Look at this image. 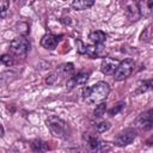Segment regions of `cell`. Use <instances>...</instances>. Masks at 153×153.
Instances as JSON below:
<instances>
[{
	"label": "cell",
	"instance_id": "1",
	"mask_svg": "<svg viewBox=\"0 0 153 153\" xmlns=\"http://www.w3.org/2000/svg\"><path fill=\"white\" fill-rule=\"evenodd\" d=\"M110 93V86L105 81H98L92 86H86L82 90V98L86 103L97 105L104 102Z\"/></svg>",
	"mask_w": 153,
	"mask_h": 153
},
{
	"label": "cell",
	"instance_id": "2",
	"mask_svg": "<svg viewBox=\"0 0 153 153\" xmlns=\"http://www.w3.org/2000/svg\"><path fill=\"white\" fill-rule=\"evenodd\" d=\"M45 124L48 127V129L50 130V133L59 139H63L67 140L71 137V128L68 126V123L66 121H63L62 118L55 116V115H50L48 116Z\"/></svg>",
	"mask_w": 153,
	"mask_h": 153
},
{
	"label": "cell",
	"instance_id": "3",
	"mask_svg": "<svg viewBox=\"0 0 153 153\" xmlns=\"http://www.w3.org/2000/svg\"><path fill=\"white\" fill-rule=\"evenodd\" d=\"M30 48L31 43L25 36H18L10 42V50L16 56H25Z\"/></svg>",
	"mask_w": 153,
	"mask_h": 153
},
{
	"label": "cell",
	"instance_id": "4",
	"mask_svg": "<svg viewBox=\"0 0 153 153\" xmlns=\"http://www.w3.org/2000/svg\"><path fill=\"white\" fill-rule=\"evenodd\" d=\"M134 66H135V62H134L133 59H126V60H123L122 62H120L117 69L115 71L114 79L116 81H122V80L127 79L131 74V72L134 69Z\"/></svg>",
	"mask_w": 153,
	"mask_h": 153
},
{
	"label": "cell",
	"instance_id": "5",
	"mask_svg": "<svg viewBox=\"0 0 153 153\" xmlns=\"http://www.w3.org/2000/svg\"><path fill=\"white\" fill-rule=\"evenodd\" d=\"M137 135V130L134 128H127L122 131H120L115 137V145L118 147H124L130 145Z\"/></svg>",
	"mask_w": 153,
	"mask_h": 153
},
{
	"label": "cell",
	"instance_id": "6",
	"mask_svg": "<svg viewBox=\"0 0 153 153\" xmlns=\"http://www.w3.org/2000/svg\"><path fill=\"white\" fill-rule=\"evenodd\" d=\"M135 127L141 130H149L153 128V109H149L137 116L134 122Z\"/></svg>",
	"mask_w": 153,
	"mask_h": 153
},
{
	"label": "cell",
	"instance_id": "7",
	"mask_svg": "<svg viewBox=\"0 0 153 153\" xmlns=\"http://www.w3.org/2000/svg\"><path fill=\"white\" fill-rule=\"evenodd\" d=\"M82 139L85 141V143L87 145V147L91 149V151H105V149H109L108 147V142H104L102 141L98 136L96 135H92L90 133H85L82 135Z\"/></svg>",
	"mask_w": 153,
	"mask_h": 153
},
{
	"label": "cell",
	"instance_id": "8",
	"mask_svg": "<svg viewBox=\"0 0 153 153\" xmlns=\"http://www.w3.org/2000/svg\"><path fill=\"white\" fill-rule=\"evenodd\" d=\"M120 65V61L117 59H112V57H104L100 63V72L105 75H114L115 71L117 69Z\"/></svg>",
	"mask_w": 153,
	"mask_h": 153
},
{
	"label": "cell",
	"instance_id": "9",
	"mask_svg": "<svg viewBox=\"0 0 153 153\" xmlns=\"http://www.w3.org/2000/svg\"><path fill=\"white\" fill-rule=\"evenodd\" d=\"M90 78V72H85V71H81L76 74H73L71 78H68L67 80V86L68 88H73L75 86H81V85H85L87 82Z\"/></svg>",
	"mask_w": 153,
	"mask_h": 153
},
{
	"label": "cell",
	"instance_id": "10",
	"mask_svg": "<svg viewBox=\"0 0 153 153\" xmlns=\"http://www.w3.org/2000/svg\"><path fill=\"white\" fill-rule=\"evenodd\" d=\"M124 12H126V16L128 17V19L131 20V22L139 20V19L141 18L139 4L135 2V0H130V1H128V2L126 4V6H124Z\"/></svg>",
	"mask_w": 153,
	"mask_h": 153
},
{
	"label": "cell",
	"instance_id": "11",
	"mask_svg": "<svg viewBox=\"0 0 153 153\" xmlns=\"http://www.w3.org/2000/svg\"><path fill=\"white\" fill-rule=\"evenodd\" d=\"M106 49L103 47V44H92V45H87L86 47V54L88 57L91 59H96V57H106Z\"/></svg>",
	"mask_w": 153,
	"mask_h": 153
},
{
	"label": "cell",
	"instance_id": "12",
	"mask_svg": "<svg viewBox=\"0 0 153 153\" xmlns=\"http://www.w3.org/2000/svg\"><path fill=\"white\" fill-rule=\"evenodd\" d=\"M59 42H60V36H56L53 33H45L41 38V45L48 50H54L57 47Z\"/></svg>",
	"mask_w": 153,
	"mask_h": 153
},
{
	"label": "cell",
	"instance_id": "13",
	"mask_svg": "<svg viewBox=\"0 0 153 153\" xmlns=\"http://www.w3.org/2000/svg\"><path fill=\"white\" fill-rule=\"evenodd\" d=\"M137 4L141 17L153 19V0H139Z\"/></svg>",
	"mask_w": 153,
	"mask_h": 153
},
{
	"label": "cell",
	"instance_id": "14",
	"mask_svg": "<svg viewBox=\"0 0 153 153\" xmlns=\"http://www.w3.org/2000/svg\"><path fill=\"white\" fill-rule=\"evenodd\" d=\"M56 72L60 74L61 78H71V76L73 75V73H74V65L71 63V62H68V63H62V65L57 68Z\"/></svg>",
	"mask_w": 153,
	"mask_h": 153
},
{
	"label": "cell",
	"instance_id": "15",
	"mask_svg": "<svg viewBox=\"0 0 153 153\" xmlns=\"http://www.w3.org/2000/svg\"><path fill=\"white\" fill-rule=\"evenodd\" d=\"M88 38L93 44H103L106 41V35L102 30H94V31L90 32Z\"/></svg>",
	"mask_w": 153,
	"mask_h": 153
},
{
	"label": "cell",
	"instance_id": "16",
	"mask_svg": "<svg viewBox=\"0 0 153 153\" xmlns=\"http://www.w3.org/2000/svg\"><path fill=\"white\" fill-rule=\"evenodd\" d=\"M148 91H153V79L139 81V84H137V86H136L135 94L143 93V92H148Z\"/></svg>",
	"mask_w": 153,
	"mask_h": 153
},
{
	"label": "cell",
	"instance_id": "17",
	"mask_svg": "<svg viewBox=\"0 0 153 153\" xmlns=\"http://www.w3.org/2000/svg\"><path fill=\"white\" fill-rule=\"evenodd\" d=\"M96 0H73L72 2V7L76 11H82V10H87L90 7L93 6Z\"/></svg>",
	"mask_w": 153,
	"mask_h": 153
},
{
	"label": "cell",
	"instance_id": "18",
	"mask_svg": "<svg viewBox=\"0 0 153 153\" xmlns=\"http://www.w3.org/2000/svg\"><path fill=\"white\" fill-rule=\"evenodd\" d=\"M31 149L33 152H38V153L39 152H47V151H49V146H48V143L45 141L36 139V140H33L31 142Z\"/></svg>",
	"mask_w": 153,
	"mask_h": 153
},
{
	"label": "cell",
	"instance_id": "19",
	"mask_svg": "<svg viewBox=\"0 0 153 153\" xmlns=\"http://www.w3.org/2000/svg\"><path fill=\"white\" fill-rule=\"evenodd\" d=\"M153 39V23L149 24L143 29V31L140 35V41L141 42H149Z\"/></svg>",
	"mask_w": 153,
	"mask_h": 153
},
{
	"label": "cell",
	"instance_id": "20",
	"mask_svg": "<svg viewBox=\"0 0 153 153\" xmlns=\"http://www.w3.org/2000/svg\"><path fill=\"white\" fill-rule=\"evenodd\" d=\"M105 111H106V104L104 102H102V103L96 105V108L93 110V116L94 117H102L105 114Z\"/></svg>",
	"mask_w": 153,
	"mask_h": 153
},
{
	"label": "cell",
	"instance_id": "21",
	"mask_svg": "<svg viewBox=\"0 0 153 153\" xmlns=\"http://www.w3.org/2000/svg\"><path fill=\"white\" fill-rule=\"evenodd\" d=\"M60 79H61V76H60V74L56 72V73H53V74L48 75V76L45 78V82H47L48 85H55V84H57V82L60 81Z\"/></svg>",
	"mask_w": 153,
	"mask_h": 153
},
{
	"label": "cell",
	"instance_id": "22",
	"mask_svg": "<svg viewBox=\"0 0 153 153\" xmlns=\"http://www.w3.org/2000/svg\"><path fill=\"white\" fill-rule=\"evenodd\" d=\"M94 128H96V130H97L98 133H104V131H106V130L110 128V123H109L108 121H102V122H99V123H96Z\"/></svg>",
	"mask_w": 153,
	"mask_h": 153
},
{
	"label": "cell",
	"instance_id": "23",
	"mask_svg": "<svg viewBox=\"0 0 153 153\" xmlns=\"http://www.w3.org/2000/svg\"><path fill=\"white\" fill-rule=\"evenodd\" d=\"M17 26L22 27V29H19V30H17L22 36H26V35L30 32V26H29L27 23H25V22H20V23H18Z\"/></svg>",
	"mask_w": 153,
	"mask_h": 153
},
{
	"label": "cell",
	"instance_id": "24",
	"mask_svg": "<svg viewBox=\"0 0 153 153\" xmlns=\"http://www.w3.org/2000/svg\"><path fill=\"white\" fill-rule=\"evenodd\" d=\"M124 105H126L124 102H120V103H117L111 110H109V115H110V116H115V115H117L118 112H121V110L124 108Z\"/></svg>",
	"mask_w": 153,
	"mask_h": 153
},
{
	"label": "cell",
	"instance_id": "25",
	"mask_svg": "<svg viewBox=\"0 0 153 153\" xmlns=\"http://www.w3.org/2000/svg\"><path fill=\"white\" fill-rule=\"evenodd\" d=\"M1 62H2V65L7 66V67H11L13 65V59L10 54H2L1 55Z\"/></svg>",
	"mask_w": 153,
	"mask_h": 153
},
{
	"label": "cell",
	"instance_id": "26",
	"mask_svg": "<svg viewBox=\"0 0 153 153\" xmlns=\"http://www.w3.org/2000/svg\"><path fill=\"white\" fill-rule=\"evenodd\" d=\"M75 44H76V50H78V53L81 54V55H85V54H86V47H87V45H85L81 39H76V41H75Z\"/></svg>",
	"mask_w": 153,
	"mask_h": 153
},
{
	"label": "cell",
	"instance_id": "27",
	"mask_svg": "<svg viewBox=\"0 0 153 153\" xmlns=\"http://www.w3.org/2000/svg\"><path fill=\"white\" fill-rule=\"evenodd\" d=\"M8 6H10V1L4 0V1L1 2V18H2V19L6 17V13H7V10H8Z\"/></svg>",
	"mask_w": 153,
	"mask_h": 153
},
{
	"label": "cell",
	"instance_id": "28",
	"mask_svg": "<svg viewBox=\"0 0 153 153\" xmlns=\"http://www.w3.org/2000/svg\"><path fill=\"white\" fill-rule=\"evenodd\" d=\"M60 22L63 23V24H71V18H68V17H62V18L60 19Z\"/></svg>",
	"mask_w": 153,
	"mask_h": 153
},
{
	"label": "cell",
	"instance_id": "29",
	"mask_svg": "<svg viewBox=\"0 0 153 153\" xmlns=\"http://www.w3.org/2000/svg\"><path fill=\"white\" fill-rule=\"evenodd\" d=\"M146 145H147V146H152V145H153V135H151V136L146 140Z\"/></svg>",
	"mask_w": 153,
	"mask_h": 153
},
{
	"label": "cell",
	"instance_id": "30",
	"mask_svg": "<svg viewBox=\"0 0 153 153\" xmlns=\"http://www.w3.org/2000/svg\"><path fill=\"white\" fill-rule=\"evenodd\" d=\"M63 1H66V0H63Z\"/></svg>",
	"mask_w": 153,
	"mask_h": 153
}]
</instances>
